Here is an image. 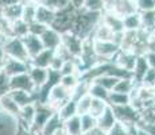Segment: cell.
<instances>
[{
    "instance_id": "54",
    "label": "cell",
    "mask_w": 155,
    "mask_h": 135,
    "mask_svg": "<svg viewBox=\"0 0 155 135\" xmlns=\"http://www.w3.org/2000/svg\"><path fill=\"white\" fill-rule=\"evenodd\" d=\"M154 97H155V88H154Z\"/></svg>"
},
{
    "instance_id": "41",
    "label": "cell",
    "mask_w": 155,
    "mask_h": 135,
    "mask_svg": "<svg viewBox=\"0 0 155 135\" xmlns=\"http://www.w3.org/2000/svg\"><path fill=\"white\" fill-rule=\"evenodd\" d=\"M85 10L103 12L105 10V0H85Z\"/></svg>"
},
{
    "instance_id": "5",
    "label": "cell",
    "mask_w": 155,
    "mask_h": 135,
    "mask_svg": "<svg viewBox=\"0 0 155 135\" xmlns=\"http://www.w3.org/2000/svg\"><path fill=\"white\" fill-rule=\"evenodd\" d=\"M35 104H37V111H35V118L31 126V131L39 134L45 123L47 122V119L53 115L54 110L49 104H42V103H35Z\"/></svg>"
},
{
    "instance_id": "7",
    "label": "cell",
    "mask_w": 155,
    "mask_h": 135,
    "mask_svg": "<svg viewBox=\"0 0 155 135\" xmlns=\"http://www.w3.org/2000/svg\"><path fill=\"white\" fill-rule=\"evenodd\" d=\"M112 108H113V112H115L116 120L117 122L124 123V124L138 122L139 112L132 106H131V104H127V106H119V107H112Z\"/></svg>"
},
{
    "instance_id": "20",
    "label": "cell",
    "mask_w": 155,
    "mask_h": 135,
    "mask_svg": "<svg viewBox=\"0 0 155 135\" xmlns=\"http://www.w3.org/2000/svg\"><path fill=\"white\" fill-rule=\"evenodd\" d=\"M117 122L116 120V116H115V112H113V108L111 106H108L105 108L103 113L97 118V127L103 131H108L109 128H112V126Z\"/></svg>"
},
{
    "instance_id": "30",
    "label": "cell",
    "mask_w": 155,
    "mask_h": 135,
    "mask_svg": "<svg viewBox=\"0 0 155 135\" xmlns=\"http://www.w3.org/2000/svg\"><path fill=\"white\" fill-rule=\"evenodd\" d=\"M140 19H142V29L148 32H153L155 30V8L140 12Z\"/></svg>"
},
{
    "instance_id": "26",
    "label": "cell",
    "mask_w": 155,
    "mask_h": 135,
    "mask_svg": "<svg viewBox=\"0 0 155 135\" xmlns=\"http://www.w3.org/2000/svg\"><path fill=\"white\" fill-rule=\"evenodd\" d=\"M92 38L96 41H112L113 39V31L107 25L100 22L99 25L94 27L92 32Z\"/></svg>"
},
{
    "instance_id": "19",
    "label": "cell",
    "mask_w": 155,
    "mask_h": 135,
    "mask_svg": "<svg viewBox=\"0 0 155 135\" xmlns=\"http://www.w3.org/2000/svg\"><path fill=\"white\" fill-rule=\"evenodd\" d=\"M55 14H57V11L49 8L47 5H43V4H41V3H38L37 14H35V20L50 27V26H51V23L54 22Z\"/></svg>"
},
{
    "instance_id": "42",
    "label": "cell",
    "mask_w": 155,
    "mask_h": 135,
    "mask_svg": "<svg viewBox=\"0 0 155 135\" xmlns=\"http://www.w3.org/2000/svg\"><path fill=\"white\" fill-rule=\"evenodd\" d=\"M107 135H130V134H128V130L124 123L116 122L115 124L112 126V128H109V130L107 131Z\"/></svg>"
},
{
    "instance_id": "21",
    "label": "cell",
    "mask_w": 155,
    "mask_h": 135,
    "mask_svg": "<svg viewBox=\"0 0 155 135\" xmlns=\"http://www.w3.org/2000/svg\"><path fill=\"white\" fill-rule=\"evenodd\" d=\"M62 124H64L62 118L59 116V113L57 112V111H54L53 115L47 119L46 123H45V126L42 127V130H41L39 134L41 135H53L57 130H59V128L62 127Z\"/></svg>"
},
{
    "instance_id": "13",
    "label": "cell",
    "mask_w": 155,
    "mask_h": 135,
    "mask_svg": "<svg viewBox=\"0 0 155 135\" xmlns=\"http://www.w3.org/2000/svg\"><path fill=\"white\" fill-rule=\"evenodd\" d=\"M22 39H23V43H25V47H26V52H27L30 58H32L34 56H37L38 53H41L45 49L42 41H41V38L38 37V35L27 34L26 37H23Z\"/></svg>"
},
{
    "instance_id": "4",
    "label": "cell",
    "mask_w": 155,
    "mask_h": 135,
    "mask_svg": "<svg viewBox=\"0 0 155 135\" xmlns=\"http://www.w3.org/2000/svg\"><path fill=\"white\" fill-rule=\"evenodd\" d=\"M71 92L69 89H66L65 86H62L61 84H55L54 86H51L49 91V96H47V103L54 111H57L65 101H68L70 99Z\"/></svg>"
},
{
    "instance_id": "15",
    "label": "cell",
    "mask_w": 155,
    "mask_h": 135,
    "mask_svg": "<svg viewBox=\"0 0 155 135\" xmlns=\"http://www.w3.org/2000/svg\"><path fill=\"white\" fill-rule=\"evenodd\" d=\"M27 73H28L30 79H31V81H32V84H34L37 88H39V86H42V85L46 84L47 76H49V69L30 65Z\"/></svg>"
},
{
    "instance_id": "32",
    "label": "cell",
    "mask_w": 155,
    "mask_h": 135,
    "mask_svg": "<svg viewBox=\"0 0 155 135\" xmlns=\"http://www.w3.org/2000/svg\"><path fill=\"white\" fill-rule=\"evenodd\" d=\"M37 2L32 3H26L23 4V11H22V19L25 20L26 23H32L35 20V14H37Z\"/></svg>"
},
{
    "instance_id": "31",
    "label": "cell",
    "mask_w": 155,
    "mask_h": 135,
    "mask_svg": "<svg viewBox=\"0 0 155 135\" xmlns=\"http://www.w3.org/2000/svg\"><path fill=\"white\" fill-rule=\"evenodd\" d=\"M11 34H12V37L18 38L26 37L28 34V23H26L22 18L11 22Z\"/></svg>"
},
{
    "instance_id": "53",
    "label": "cell",
    "mask_w": 155,
    "mask_h": 135,
    "mask_svg": "<svg viewBox=\"0 0 155 135\" xmlns=\"http://www.w3.org/2000/svg\"><path fill=\"white\" fill-rule=\"evenodd\" d=\"M22 4H26V3H32V2H37V0H19Z\"/></svg>"
},
{
    "instance_id": "23",
    "label": "cell",
    "mask_w": 155,
    "mask_h": 135,
    "mask_svg": "<svg viewBox=\"0 0 155 135\" xmlns=\"http://www.w3.org/2000/svg\"><path fill=\"white\" fill-rule=\"evenodd\" d=\"M123 27L124 31H138L142 29V19L140 12L135 11V12L127 14L123 16Z\"/></svg>"
},
{
    "instance_id": "47",
    "label": "cell",
    "mask_w": 155,
    "mask_h": 135,
    "mask_svg": "<svg viewBox=\"0 0 155 135\" xmlns=\"http://www.w3.org/2000/svg\"><path fill=\"white\" fill-rule=\"evenodd\" d=\"M69 4H70L76 11H80V10H82V8H84L85 0H69Z\"/></svg>"
},
{
    "instance_id": "8",
    "label": "cell",
    "mask_w": 155,
    "mask_h": 135,
    "mask_svg": "<svg viewBox=\"0 0 155 135\" xmlns=\"http://www.w3.org/2000/svg\"><path fill=\"white\" fill-rule=\"evenodd\" d=\"M30 62L22 61V59H15V58H8L5 57L4 62H3V68L2 70L7 74L8 77L16 76V74H22L26 73L28 70Z\"/></svg>"
},
{
    "instance_id": "10",
    "label": "cell",
    "mask_w": 155,
    "mask_h": 135,
    "mask_svg": "<svg viewBox=\"0 0 155 135\" xmlns=\"http://www.w3.org/2000/svg\"><path fill=\"white\" fill-rule=\"evenodd\" d=\"M39 38L42 41L45 49L57 50L62 43V34L58 32L57 30H54L53 27H47Z\"/></svg>"
},
{
    "instance_id": "12",
    "label": "cell",
    "mask_w": 155,
    "mask_h": 135,
    "mask_svg": "<svg viewBox=\"0 0 155 135\" xmlns=\"http://www.w3.org/2000/svg\"><path fill=\"white\" fill-rule=\"evenodd\" d=\"M35 111H37V104H27L25 107H20L19 115H18V122H19V126L25 130H31L32 122H34L35 118Z\"/></svg>"
},
{
    "instance_id": "45",
    "label": "cell",
    "mask_w": 155,
    "mask_h": 135,
    "mask_svg": "<svg viewBox=\"0 0 155 135\" xmlns=\"http://www.w3.org/2000/svg\"><path fill=\"white\" fill-rule=\"evenodd\" d=\"M10 92V77L0 70V95H4Z\"/></svg>"
},
{
    "instance_id": "38",
    "label": "cell",
    "mask_w": 155,
    "mask_h": 135,
    "mask_svg": "<svg viewBox=\"0 0 155 135\" xmlns=\"http://www.w3.org/2000/svg\"><path fill=\"white\" fill-rule=\"evenodd\" d=\"M59 73H61V76H65V74H78V68H77L76 58H68L64 62V65H62Z\"/></svg>"
},
{
    "instance_id": "25",
    "label": "cell",
    "mask_w": 155,
    "mask_h": 135,
    "mask_svg": "<svg viewBox=\"0 0 155 135\" xmlns=\"http://www.w3.org/2000/svg\"><path fill=\"white\" fill-rule=\"evenodd\" d=\"M62 127L66 130L69 135H84L81 130V122H80V115H74L69 119H65Z\"/></svg>"
},
{
    "instance_id": "27",
    "label": "cell",
    "mask_w": 155,
    "mask_h": 135,
    "mask_svg": "<svg viewBox=\"0 0 155 135\" xmlns=\"http://www.w3.org/2000/svg\"><path fill=\"white\" fill-rule=\"evenodd\" d=\"M57 112L59 113V116L62 118V120L65 119H69L71 116L77 115V101L74 99H69L68 101H65L61 107L57 110Z\"/></svg>"
},
{
    "instance_id": "16",
    "label": "cell",
    "mask_w": 155,
    "mask_h": 135,
    "mask_svg": "<svg viewBox=\"0 0 155 135\" xmlns=\"http://www.w3.org/2000/svg\"><path fill=\"white\" fill-rule=\"evenodd\" d=\"M22 11H23V4L20 2H16L14 4L5 5V7L0 8V16H3L8 22H14L22 18Z\"/></svg>"
},
{
    "instance_id": "22",
    "label": "cell",
    "mask_w": 155,
    "mask_h": 135,
    "mask_svg": "<svg viewBox=\"0 0 155 135\" xmlns=\"http://www.w3.org/2000/svg\"><path fill=\"white\" fill-rule=\"evenodd\" d=\"M139 85V83L134 77H123L119 79L116 85L113 86V92H120V93H128L132 95V92L135 91V88Z\"/></svg>"
},
{
    "instance_id": "3",
    "label": "cell",
    "mask_w": 155,
    "mask_h": 135,
    "mask_svg": "<svg viewBox=\"0 0 155 135\" xmlns=\"http://www.w3.org/2000/svg\"><path fill=\"white\" fill-rule=\"evenodd\" d=\"M61 46L69 53L71 58H77L81 56L82 50V38H80L76 32L68 31L62 34V43Z\"/></svg>"
},
{
    "instance_id": "28",
    "label": "cell",
    "mask_w": 155,
    "mask_h": 135,
    "mask_svg": "<svg viewBox=\"0 0 155 135\" xmlns=\"http://www.w3.org/2000/svg\"><path fill=\"white\" fill-rule=\"evenodd\" d=\"M108 104L109 106H112V107H119V106H127V104H131V95L111 91L109 92V95H108Z\"/></svg>"
},
{
    "instance_id": "34",
    "label": "cell",
    "mask_w": 155,
    "mask_h": 135,
    "mask_svg": "<svg viewBox=\"0 0 155 135\" xmlns=\"http://www.w3.org/2000/svg\"><path fill=\"white\" fill-rule=\"evenodd\" d=\"M108 101L101 100V99H93L92 97V103H91V108H89V113L93 115L94 118H99L101 113L105 111V108L108 107Z\"/></svg>"
},
{
    "instance_id": "29",
    "label": "cell",
    "mask_w": 155,
    "mask_h": 135,
    "mask_svg": "<svg viewBox=\"0 0 155 135\" xmlns=\"http://www.w3.org/2000/svg\"><path fill=\"white\" fill-rule=\"evenodd\" d=\"M88 93L91 95L93 99H101V100L108 101L109 91H107L103 85H100V84L96 83V81H91V83H89Z\"/></svg>"
},
{
    "instance_id": "43",
    "label": "cell",
    "mask_w": 155,
    "mask_h": 135,
    "mask_svg": "<svg viewBox=\"0 0 155 135\" xmlns=\"http://www.w3.org/2000/svg\"><path fill=\"white\" fill-rule=\"evenodd\" d=\"M134 2H135V7L139 12L155 8V0H134Z\"/></svg>"
},
{
    "instance_id": "39",
    "label": "cell",
    "mask_w": 155,
    "mask_h": 135,
    "mask_svg": "<svg viewBox=\"0 0 155 135\" xmlns=\"http://www.w3.org/2000/svg\"><path fill=\"white\" fill-rule=\"evenodd\" d=\"M38 3L47 5L49 8H51L54 11H61L69 5V0H39Z\"/></svg>"
},
{
    "instance_id": "48",
    "label": "cell",
    "mask_w": 155,
    "mask_h": 135,
    "mask_svg": "<svg viewBox=\"0 0 155 135\" xmlns=\"http://www.w3.org/2000/svg\"><path fill=\"white\" fill-rule=\"evenodd\" d=\"M84 135H107V133H105V131H103V130H100V128L96 126L93 130H91L89 133H86Z\"/></svg>"
},
{
    "instance_id": "37",
    "label": "cell",
    "mask_w": 155,
    "mask_h": 135,
    "mask_svg": "<svg viewBox=\"0 0 155 135\" xmlns=\"http://www.w3.org/2000/svg\"><path fill=\"white\" fill-rule=\"evenodd\" d=\"M80 80H81V79H80L78 74H65V76H61L59 84L71 92L77 86V84L80 83Z\"/></svg>"
},
{
    "instance_id": "14",
    "label": "cell",
    "mask_w": 155,
    "mask_h": 135,
    "mask_svg": "<svg viewBox=\"0 0 155 135\" xmlns=\"http://www.w3.org/2000/svg\"><path fill=\"white\" fill-rule=\"evenodd\" d=\"M8 93L19 107H25L27 104L37 103V97H35V95L32 92L22 91V89H10Z\"/></svg>"
},
{
    "instance_id": "49",
    "label": "cell",
    "mask_w": 155,
    "mask_h": 135,
    "mask_svg": "<svg viewBox=\"0 0 155 135\" xmlns=\"http://www.w3.org/2000/svg\"><path fill=\"white\" fill-rule=\"evenodd\" d=\"M19 2V0H0V8L5 7V5H10V4H14V3Z\"/></svg>"
},
{
    "instance_id": "17",
    "label": "cell",
    "mask_w": 155,
    "mask_h": 135,
    "mask_svg": "<svg viewBox=\"0 0 155 135\" xmlns=\"http://www.w3.org/2000/svg\"><path fill=\"white\" fill-rule=\"evenodd\" d=\"M0 111L10 116H14V118L18 119V115H19V111H20V107L18 106L16 103L14 101V99L10 96V93H4L0 97Z\"/></svg>"
},
{
    "instance_id": "50",
    "label": "cell",
    "mask_w": 155,
    "mask_h": 135,
    "mask_svg": "<svg viewBox=\"0 0 155 135\" xmlns=\"http://www.w3.org/2000/svg\"><path fill=\"white\" fill-rule=\"evenodd\" d=\"M53 135H69V134L66 133V130H65L64 127H61V128H59V130H57V131H55V133L53 134Z\"/></svg>"
},
{
    "instance_id": "52",
    "label": "cell",
    "mask_w": 155,
    "mask_h": 135,
    "mask_svg": "<svg viewBox=\"0 0 155 135\" xmlns=\"http://www.w3.org/2000/svg\"><path fill=\"white\" fill-rule=\"evenodd\" d=\"M136 135H150L147 133V131L144 130V128H142V127H139L138 126V131H136Z\"/></svg>"
},
{
    "instance_id": "36",
    "label": "cell",
    "mask_w": 155,
    "mask_h": 135,
    "mask_svg": "<svg viewBox=\"0 0 155 135\" xmlns=\"http://www.w3.org/2000/svg\"><path fill=\"white\" fill-rule=\"evenodd\" d=\"M77 115H82V113H88L89 108L92 103V96L89 93L82 95L80 99H77Z\"/></svg>"
},
{
    "instance_id": "18",
    "label": "cell",
    "mask_w": 155,
    "mask_h": 135,
    "mask_svg": "<svg viewBox=\"0 0 155 135\" xmlns=\"http://www.w3.org/2000/svg\"><path fill=\"white\" fill-rule=\"evenodd\" d=\"M55 50L51 49H43L41 53H38L37 56H34L32 58H30V65H34V66H39V68H46L49 69L50 64H51V59L54 57Z\"/></svg>"
},
{
    "instance_id": "40",
    "label": "cell",
    "mask_w": 155,
    "mask_h": 135,
    "mask_svg": "<svg viewBox=\"0 0 155 135\" xmlns=\"http://www.w3.org/2000/svg\"><path fill=\"white\" fill-rule=\"evenodd\" d=\"M139 84L143 86H147V88H155V69L148 68Z\"/></svg>"
},
{
    "instance_id": "33",
    "label": "cell",
    "mask_w": 155,
    "mask_h": 135,
    "mask_svg": "<svg viewBox=\"0 0 155 135\" xmlns=\"http://www.w3.org/2000/svg\"><path fill=\"white\" fill-rule=\"evenodd\" d=\"M80 122H81V130H82V134H86L89 133L91 130H93L94 127L97 126V119L94 118L93 115L91 113H82L80 115Z\"/></svg>"
},
{
    "instance_id": "24",
    "label": "cell",
    "mask_w": 155,
    "mask_h": 135,
    "mask_svg": "<svg viewBox=\"0 0 155 135\" xmlns=\"http://www.w3.org/2000/svg\"><path fill=\"white\" fill-rule=\"evenodd\" d=\"M147 69H148V64H147V59H146L144 54H139V56L136 57L135 65H134V69H132V77L138 81V83H140L142 77L144 76Z\"/></svg>"
},
{
    "instance_id": "51",
    "label": "cell",
    "mask_w": 155,
    "mask_h": 135,
    "mask_svg": "<svg viewBox=\"0 0 155 135\" xmlns=\"http://www.w3.org/2000/svg\"><path fill=\"white\" fill-rule=\"evenodd\" d=\"M117 2V0H105V10H108V8H111L115 3Z\"/></svg>"
},
{
    "instance_id": "55",
    "label": "cell",
    "mask_w": 155,
    "mask_h": 135,
    "mask_svg": "<svg viewBox=\"0 0 155 135\" xmlns=\"http://www.w3.org/2000/svg\"><path fill=\"white\" fill-rule=\"evenodd\" d=\"M0 97H2V95H0Z\"/></svg>"
},
{
    "instance_id": "44",
    "label": "cell",
    "mask_w": 155,
    "mask_h": 135,
    "mask_svg": "<svg viewBox=\"0 0 155 135\" xmlns=\"http://www.w3.org/2000/svg\"><path fill=\"white\" fill-rule=\"evenodd\" d=\"M47 27H49V26H46V25H43V23H39V22H37V20H34L32 23H30V25H28V34H34V35L41 37V35H42V32L47 29Z\"/></svg>"
},
{
    "instance_id": "2",
    "label": "cell",
    "mask_w": 155,
    "mask_h": 135,
    "mask_svg": "<svg viewBox=\"0 0 155 135\" xmlns=\"http://www.w3.org/2000/svg\"><path fill=\"white\" fill-rule=\"evenodd\" d=\"M119 50H120V45L116 43L115 41L93 39V52L99 61H112Z\"/></svg>"
},
{
    "instance_id": "35",
    "label": "cell",
    "mask_w": 155,
    "mask_h": 135,
    "mask_svg": "<svg viewBox=\"0 0 155 135\" xmlns=\"http://www.w3.org/2000/svg\"><path fill=\"white\" fill-rule=\"evenodd\" d=\"M117 80H119V77L112 76V74H108V73H104V74H101V76L96 77L93 81L99 83L100 85H103L104 88L107 89V91L111 92L113 89V86L116 85V83H117Z\"/></svg>"
},
{
    "instance_id": "11",
    "label": "cell",
    "mask_w": 155,
    "mask_h": 135,
    "mask_svg": "<svg viewBox=\"0 0 155 135\" xmlns=\"http://www.w3.org/2000/svg\"><path fill=\"white\" fill-rule=\"evenodd\" d=\"M101 22L104 25H107L109 29L113 31V34L116 32H123L124 27H123V16L117 15L116 12H113L111 10H104L103 15H101Z\"/></svg>"
},
{
    "instance_id": "6",
    "label": "cell",
    "mask_w": 155,
    "mask_h": 135,
    "mask_svg": "<svg viewBox=\"0 0 155 135\" xmlns=\"http://www.w3.org/2000/svg\"><path fill=\"white\" fill-rule=\"evenodd\" d=\"M136 57L138 54L132 50H127V49H120L116 56L112 58V64H115L116 66L119 68H123L126 70L131 72L132 73V69H134V65H135V61H136Z\"/></svg>"
},
{
    "instance_id": "9",
    "label": "cell",
    "mask_w": 155,
    "mask_h": 135,
    "mask_svg": "<svg viewBox=\"0 0 155 135\" xmlns=\"http://www.w3.org/2000/svg\"><path fill=\"white\" fill-rule=\"evenodd\" d=\"M10 89H22V91L32 92V93L35 95L38 88L32 84L28 73L26 72V73L16 74V76L10 77Z\"/></svg>"
},
{
    "instance_id": "46",
    "label": "cell",
    "mask_w": 155,
    "mask_h": 135,
    "mask_svg": "<svg viewBox=\"0 0 155 135\" xmlns=\"http://www.w3.org/2000/svg\"><path fill=\"white\" fill-rule=\"evenodd\" d=\"M144 57H146V59H147L148 68L155 69V52L154 50H147V52L144 53Z\"/></svg>"
},
{
    "instance_id": "1",
    "label": "cell",
    "mask_w": 155,
    "mask_h": 135,
    "mask_svg": "<svg viewBox=\"0 0 155 135\" xmlns=\"http://www.w3.org/2000/svg\"><path fill=\"white\" fill-rule=\"evenodd\" d=\"M3 52H4L5 57L8 58H15V59H22V61L28 62L30 57L27 52H26L25 43H23L22 38L18 37H10L3 45Z\"/></svg>"
}]
</instances>
